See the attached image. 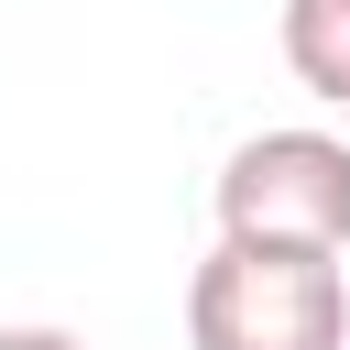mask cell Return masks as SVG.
I'll return each mask as SVG.
<instances>
[{"instance_id": "cell-1", "label": "cell", "mask_w": 350, "mask_h": 350, "mask_svg": "<svg viewBox=\"0 0 350 350\" xmlns=\"http://www.w3.org/2000/svg\"><path fill=\"white\" fill-rule=\"evenodd\" d=\"M186 339L197 350H350V273L339 252H284V241H230L186 284Z\"/></svg>"}, {"instance_id": "cell-2", "label": "cell", "mask_w": 350, "mask_h": 350, "mask_svg": "<svg viewBox=\"0 0 350 350\" xmlns=\"http://www.w3.org/2000/svg\"><path fill=\"white\" fill-rule=\"evenodd\" d=\"M219 230L284 252H350V142L339 131H252L219 164Z\"/></svg>"}, {"instance_id": "cell-3", "label": "cell", "mask_w": 350, "mask_h": 350, "mask_svg": "<svg viewBox=\"0 0 350 350\" xmlns=\"http://www.w3.org/2000/svg\"><path fill=\"white\" fill-rule=\"evenodd\" d=\"M284 66L306 98L350 109V0H284Z\"/></svg>"}, {"instance_id": "cell-4", "label": "cell", "mask_w": 350, "mask_h": 350, "mask_svg": "<svg viewBox=\"0 0 350 350\" xmlns=\"http://www.w3.org/2000/svg\"><path fill=\"white\" fill-rule=\"evenodd\" d=\"M0 350H88L77 328H0Z\"/></svg>"}]
</instances>
